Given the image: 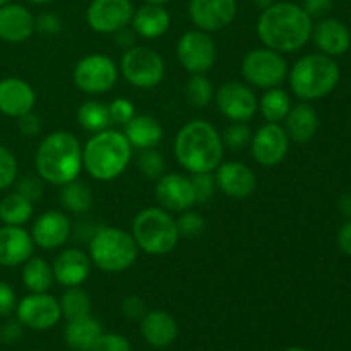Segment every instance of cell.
Segmentation results:
<instances>
[{
  "label": "cell",
  "instance_id": "6da1fadb",
  "mask_svg": "<svg viewBox=\"0 0 351 351\" xmlns=\"http://www.w3.org/2000/svg\"><path fill=\"white\" fill-rule=\"evenodd\" d=\"M312 17L288 0L273 2L261 12L257 21V36L264 47L280 53H293L311 41Z\"/></svg>",
  "mask_w": 351,
  "mask_h": 351
},
{
  "label": "cell",
  "instance_id": "7a4b0ae2",
  "mask_svg": "<svg viewBox=\"0 0 351 351\" xmlns=\"http://www.w3.org/2000/svg\"><path fill=\"white\" fill-rule=\"evenodd\" d=\"M173 154L189 173H213L225 156L221 134L208 120H191L175 136Z\"/></svg>",
  "mask_w": 351,
  "mask_h": 351
},
{
  "label": "cell",
  "instance_id": "3957f363",
  "mask_svg": "<svg viewBox=\"0 0 351 351\" xmlns=\"http://www.w3.org/2000/svg\"><path fill=\"white\" fill-rule=\"evenodd\" d=\"M38 177L47 184L62 187L77 180L82 168V144L69 130H55L41 139L34 154Z\"/></svg>",
  "mask_w": 351,
  "mask_h": 351
},
{
  "label": "cell",
  "instance_id": "277c9868",
  "mask_svg": "<svg viewBox=\"0 0 351 351\" xmlns=\"http://www.w3.org/2000/svg\"><path fill=\"white\" fill-rule=\"evenodd\" d=\"M134 147L125 134L105 129L93 134L82 146V168L98 182H113L123 175L132 161Z\"/></svg>",
  "mask_w": 351,
  "mask_h": 351
},
{
  "label": "cell",
  "instance_id": "5b68a950",
  "mask_svg": "<svg viewBox=\"0 0 351 351\" xmlns=\"http://www.w3.org/2000/svg\"><path fill=\"white\" fill-rule=\"evenodd\" d=\"M341 72L335 58L324 53H308L298 58L288 71L290 89L302 101H315L338 86Z\"/></svg>",
  "mask_w": 351,
  "mask_h": 351
},
{
  "label": "cell",
  "instance_id": "8992f818",
  "mask_svg": "<svg viewBox=\"0 0 351 351\" xmlns=\"http://www.w3.org/2000/svg\"><path fill=\"white\" fill-rule=\"evenodd\" d=\"M88 243L93 266L108 274L123 273L134 266L139 256L132 233L117 226H99Z\"/></svg>",
  "mask_w": 351,
  "mask_h": 351
},
{
  "label": "cell",
  "instance_id": "52a82bcc",
  "mask_svg": "<svg viewBox=\"0 0 351 351\" xmlns=\"http://www.w3.org/2000/svg\"><path fill=\"white\" fill-rule=\"evenodd\" d=\"M132 237L139 250L147 256H167L173 252L180 240L177 219L160 206L144 208L132 221Z\"/></svg>",
  "mask_w": 351,
  "mask_h": 351
},
{
  "label": "cell",
  "instance_id": "ba28073f",
  "mask_svg": "<svg viewBox=\"0 0 351 351\" xmlns=\"http://www.w3.org/2000/svg\"><path fill=\"white\" fill-rule=\"evenodd\" d=\"M120 72L130 86L137 89H153L161 84L167 72L165 58L154 48L134 45L123 51Z\"/></svg>",
  "mask_w": 351,
  "mask_h": 351
},
{
  "label": "cell",
  "instance_id": "9c48e42d",
  "mask_svg": "<svg viewBox=\"0 0 351 351\" xmlns=\"http://www.w3.org/2000/svg\"><path fill=\"white\" fill-rule=\"evenodd\" d=\"M240 71L247 84L264 91L280 88L288 77V64L285 55L267 47L247 51Z\"/></svg>",
  "mask_w": 351,
  "mask_h": 351
},
{
  "label": "cell",
  "instance_id": "30bf717a",
  "mask_svg": "<svg viewBox=\"0 0 351 351\" xmlns=\"http://www.w3.org/2000/svg\"><path fill=\"white\" fill-rule=\"evenodd\" d=\"M120 69L112 57L91 53L82 57L72 71V81L86 95H103L115 88Z\"/></svg>",
  "mask_w": 351,
  "mask_h": 351
},
{
  "label": "cell",
  "instance_id": "8fae6325",
  "mask_svg": "<svg viewBox=\"0 0 351 351\" xmlns=\"http://www.w3.org/2000/svg\"><path fill=\"white\" fill-rule=\"evenodd\" d=\"M218 50L211 34L201 29L185 31L177 43L178 64L189 74H206L216 64Z\"/></svg>",
  "mask_w": 351,
  "mask_h": 351
},
{
  "label": "cell",
  "instance_id": "7c38bea8",
  "mask_svg": "<svg viewBox=\"0 0 351 351\" xmlns=\"http://www.w3.org/2000/svg\"><path fill=\"white\" fill-rule=\"evenodd\" d=\"M219 113L230 122H250L259 112V99L249 84L240 81L225 82L215 93Z\"/></svg>",
  "mask_w": 351,
  "mask_h": 351
},
{
  "label": "cell",
  "instance_id": "4fadbf2b",
  "mask_svg": "<svg viewBox=\"0 0 351 351\" xmlns=\"http://www.w3.org/2000/svg\"><path fill=\"white\" fill-rule=\"evenodd\" d=\"M250 154L254 161L264 168L278 167L285 161L290 151V137L281 123L266 122L252 132Z\"/></svg>",
  "mask_w": 351,
  "mask_h": 351
},
{
  "label": "cell",
  "instance_id": "5bb4252c",
  "mask_svg": "<svg viewBox=\"0 0 351 351\" xmlns=\"http://www.w3.org/2000/svg\"><path fill=\"white\" fill-rule=\"evenodd\" d=\"M17 321L33 331H47L55 328L62 319L58 298L47 293H29L16 305Z\"/></svg>",
  "mask_w": 351,
  "mask_h": 351
},
{
  "label": "cell",
  "instance_id": "9a60e30c",
  "mask_svg": "<svg viewBox=\"0 0 351 351\" xmlns=\"http://www.w3.org/2000/svg\"><path fill=\"white\" fill-rule=\"evenodd\" d=\"M134 5L130 0H91L86 10V23L95 33L115 34L130 26Z\"/></svg>",
  "mask_w": 351,
  "mask_h": 351
},
{
  "label": "cell",
  "instance_id": "2e32d148",
  "mask_svg": "<svg viewBox=\"0 0 351 351\" xmlns=\"http://www.w3.org/2000/svg\"><path fill=\"white\" fill-rule=\"evenodd\" d=\"M237 0H191L189 17L195 29L218 33L228 27L237 17Z\"/></svg>",
  "mask_w": 351,
  "mask_h": 351
},
{
  "label": "cell",
  "instance_id": "e0dca14e",
  "mask_svg": "<svg viewBox=\"0 0 351 351\" xmlns=\"http://www.w3.org/2000/svg\"><path fill=\"white\" fill-rule=\"evenodd\" d=\"M154 197L160 208L168 213H184L194 208L195 194L191 177L182 173H163L156 180Z\"/></svg>",
  "mask_w": 351,
  "mask_h": 351
},
{
  "label": "cell",
  "instance_id": "ac0fdd59",
  "mask_svg": "<svg viewBox=\"0 0 351 351\" xmlns=\"http://www.w3.org/2000/svg\"><path fill=\"white\" fill-rule=\"evenodd\" d=\"M31 239L34 245L43 250L64 247L72 237V221L64 211L50 209L38 216L31 226Z\"/></svg>",
  "mask_w": 351,
  "mask_h": 351
},
{
  "label": "cell",
  "instance_id": "d6986e66",
  "mask_svg": "<svg viewBox=\"0 0 351 351\" xmlns=\"http://www.w3.org/2000/svg\"><path fill=\"white\" fill-rule=\"evenodd\" d=\"M216 187L232 199H247L256 192L257 177L254 170L240 161H221L215 171Z\"/></svg>",
  "mask_w": 351,
  "mask_h": 351
},
{
  "label": "cell",
  "instance_id": "ffe728a7",
  "mask_svg": "<svg viewBox=\"0 0 351 351\" xmlns=\"http://www.w3.org/2000/svg\"><path fill=\"white\" fill-rule=\"evenodd\" d=\"M91 266L93 263L88 252L77 247H71V249L62 250L55 257L51 271H53L55 281L60 287H81L91 274Z\"/></svg>",
  "mask_w": 351,
  "mask_h": 351
},
{
  "label": "cell",
  "instance_id": "44dd1931",
  "mask_svg": "<svg viewBox=\"0 0 351 351\" xmlns=\"http://www.w3.org/2000/svg\"><path fill=\"white\" fill-rule=\"evenodd\" d=\"M36 93L33 86L21 77H5L0 81V113L12 119L33 112Z\"/></svg>",
  "mask_w": 351,
  "mask_h": 351
},
{
  "label": "cell",
  "instance_id": "7402d4cb",
  "mask_svg": "<svg viewBox=\"0 0 351 351\" xmlns=\"http://www.w3.org/2000/svg\"><path fill=\"white\" fill-rule=\"evenodd\" d=\"M34 247L31 233L23 226L3 225L0 228V266H23L33 256Z\"/></svg>",
  "mask_w": 351,
  "mask_h": 351
},
{
  "label": "cell",
  "instance_id": "603a6c76",
  "mask_svg": "<svg viewBox=\"0 0 351 351\" xmlns=\"http://www.w3.org/2000/svg\"><path fill=\"white\" fill-rule=\"evenodd\" d=\"M311 40H314L321 53L329 57L345 55L351 47L350 29L345 23L335 17H322L317 24H314Z\"/></svg>",
  "mask_w": 351,
  "mask_h": 351
},
{
  "label": "cell",
  "instance_id": "cb8c5ba5",
  "mask_svg": "<svg viewBox=\"0 0 351 351\" xmlns=\"http://www.w3.org/2000/svg\"><path fill=\"white\" fill-rule=\"evenodd\" d=\"M34 33V16L19 3L0 7V40L7 43H24Z\"/></svg>",
  "mask_w": 351,
  "mask_h": 351
},
{
  "label": "cell",
  "instance_id": "d4e9b609",
  "mask_svg": "<svg viewBox=\"0 0 351 351\" xmlns=\"http://www.w3.org/2000/svg\"><path fill=\"white\" fill-rule=\"evenodd\" d=\"M141 335L153 348H168L178 338V324L167 311H149L141 319Z\"/></svg>",
  "mask_w": 351,
  "mask_h": 351
},
{
  "label": "cell",
  "instance_id": "484cf974",
  "mask_svg": "<svg viewBox=\"0 0 351 351\" xmlns=\"http://www.w3.org/2000/svg\"><path fill=\"white\" fill-rule=\"evenodd\" d=\"M171 17L170 12L163 5L158 3H144L139 9L134 10L132 26L134 33L144 40H158L170 29Z\"/></svg>",
  "mask_w": 351,
  "mask_h": 351
},
{
  "label": "cell",
  "instance_id": "4316f807",
  "mask_svg": "<svg viewBox=\"0 0 351 351\" xmlns=\"http://www.w3.org/2000/svg\"><path fill=\"white\" fill-rule=\"evenodd\" d=\"M285 122V130H287L290 141L295 143H308L314 139L319 129V115L315 108H312L307 101L298 103L291 106Z\"/></svg>",
  "mask_w": 351,
  "mask_h": 351
},
{
  "label": "cell",
  "instance_id": "83f0119b",
  "mask_svg": "<svg viewBox=\"0 0 351 351\" xmlns=\"http://www.w3.org/2000/svg\"><path fill=\"white\" fill-rule=\"evenodd\" d=\"M123 134L134 149H153L163 139V127L154 117L136 115L123 125Z\"/></svg>",
  "mask_w": 351,
  "mask_h": 351
},
{
  "label": "cell",
  "instance_id": "f1b7e54d",
  "mask_svg": "<svg viewBox=\"0 0 351 351\" xmlns=\"http://www.w3.org/2000/svg\"><path fill=\"white\" fill-rule=\"evenodd\" d=\"M103 328L101 322L91 314L82 315V317L71 319L65 326L64 338L65 343L71 350L74 351H89L95 345L96 339L101 336Z\"/></svg>",
  "mask_w": 351,
  "mask_h": 351
},
{
  "label": "cell",
  "instance_id": "f546056e",
  "mask_svg": "<svg viewBox=\"0 0 351 351\" xmlns=\"http://www.w3.org/2000/svg\"><path fill=\"white\" fill-rule=\"evenodd\" d=\"M21 280L23 285L27 288L29 293H47L53 285V271L51 266L41 257L31 256L26 263L23 264L21 271Z\"/></svg>",
  "mask_w": 351,
  "mask_h": 351
},
{
  "label": "cell",
  "instance_id": "4dcf8cb0",
  "mask_svg": "<svg viewBox=\"0 0 351 351\" xmlns=\"http://www.w3.org/2000/svg\"><path fill=\"white\" fill-rule=\"evenodd\" d=\"M58 201H60L62 208L65 211L79 216L91 211L95 197H93L89 185L77 178V180H72L69 184L62 185L60 192H58Z\"/></svg>",
  "mask_w": 351,
  "mask_h": 351
},
{
  "label": "cell",
  "instance_id": "1f68e13d",
  "mask_svg": "<svg viewBox=\"0 0 351 351\" xmlns=\"http://www.w3.org/2000/svg\"><path fill=\"white\" fill-rule=\"evenodd\" d=\"M34 215V202L19 192H10L0 201V221L10 226H24Z\"/></svg>",
  "mask_w": 351,
  "mask_h": 351
},
{
  "label": "cell",
  "instance_id": "d6a6232c",
  "mask_svg": "<svg viewBox=\"0 0 351 351\" xmlns=\"http://www.w3.org/2000/svg\"><path fill=\"white\" fill-rule=\"evenodd\" d=\"M77 123L89 134L101 132V130L110 129L112 119H110L108 105L98 99H88L82 103L77 110Z\"/></svg>",
  "mask_w": 351,
  "mask_h": 351
},
{
  "label": "cell",
  "instance_id": "836d02e7",
  "mask_svg": "<svg viewBox=\"0 0 351 351\" xmlns=\"http://www.w3.org/2000/svg\"><path fill=\"white\" fill-rule=\"evenodd\" d=\"M291 108V99L285 89L271 88L264 91L259 99V112L269 123H281Z\"/></svg>",
  "mask_w": 351,
  "mask_h": 351
},
{
  "label": "cell",
  "instance_id": "e575fe53",
  "mask_svg": "<svg viewBox=\"0 0 351 351\" xmlns=\"http://www.w3.org/2000/svg\"><path fill=\"white\" fill-rule=\"evenodd\" d=\"M58 304H60L62 317H65L67 321L91 314L93 308L91 298H89L88 291L82 290L81 287L65 288L62 297L58 298Z\"/></svg>",
  "mask_w": 351,
  "mask_h": 351
},
{
  "label": "cell",
  "instance_id": "d590c367",
  "mask_svg": "<svg viewBox=\"0 0 351 351\" xmlns=\"http://www.w3.org/2000/svg\"><path fill=\"white\" fill-rule=\"evenodd\" d=\"M185 98L195 108H206L215 99V88L206 74H192L185 84Z\"/></svg>",
  "mask_w": 351,
  "mask_h": 351
},
{
  "label": "cell",
  "instance_id": "8d00e7d4",
  "mask_svg": "<svg viewBox=\"0 0 351 351\" xmlns=\"http://www.w3.org/2000/svg\"><path fill=\"white\" fill-rule=\"evenodd\" d=\"M137 170L141 171V175L149 180H158L161 175L165 173V158L158 153L156 149H143L139 151V156H137Z\"/></svg>",
  "mask_w": 351,
  "mask_h": 351
},
{
  "label": "cell",
  "instance_id": "74e56055",
  "mask_svg": "<svg viewBox=\"0 0 351 351\" xmlns=\"http://www.w3.org/2000/svg\"><path fill=\"white\" fill-rule=\"evenodd\" d=\"M252 130L245 122H232L221 134L223 146L230 147L232 151H240L250 146Z\"/></svg>",
  "mask_w": 351,
  "mask_h": 351
},
{
  "label": "cell",
  "instance_id": "f35d334b",
  "mask_svg": "<svg viewBox=\"0 0 351 351\" xmlns=\"http://www.w3.org/2000/svg\"><path fill=\"white\" fill-rule=\"evenodd\" d=\"M19 175V165L16 156L7 146L0 144V191L12 187Z\"/></svg>",
  "mask_w": 351,
  "mask_h": 351
},
{
  "label": "cell",
  "instance_id": "ab89813d",
  "mask_svg": "<svg viewBox=\"0 0 351 351\" xmlns=\"http://www.w3.org/2000/svg\"><path fill=\"white\" fill-rule=\"evenodd\" d=\"M177 228L180 233V239H195V237L202 235L206 230V221L197 211H189L180 213L177 218Z\"/></svg>",
  "mask_w": 351,
  "mask_h": 351
},
{
  "label": "cell",
  "instance_id": "60d3db41",
  "mask_svg": "<svg viewBox=\"0 0 351 351\" xmlns=\"http://www.w3.org/2000/svg\"><path fill=\"white\" fill-rule=\"evenodd\" d=\"M192 187H194L195 202L197 204H206L213 199L216 192L215 173H194L191 177Z\"/></svg>",
  "mask_w": 351,
  "mask_h": 351
},
{
  "label": "cell",
  "instance_id": "b9f144b4",
  "mask_svg": "<svg viewBox=\"0 0 351 351\" xmlns=\"http://www.w3.org/2000/svg\"><path fill=\"white\" fill-rule=\"evenodd\" d=\"M108 112L112 123L122 127L137 115L136 106L129 98H115L112 103H108Z\"/></svg>",
  "mask_w": 351,
  "mask_h": 351
},
{
  "label": "cell",
  "instance_id": "7bdbcfd3",
  "mask_svg": "<svg viewBox=\"0 0 351 351\" xmlns=\"http://www.w3.org/2000/svg\"><path fill=\"white\" fill-rule=\"evenodd\" d=\"M89 351H132L130 341L119 332H101Z\"/></svg>",
  "mask_w": 351,
  "mask_h": 351
},
{
  "label": "cell",
  "instance_id": "ee69618b",
  "mask_svg": "<svg viewBox=\"0 0 351 351\" xmlns=\"http://www.w3.org/2000/svg\"><path fill=\"white\" fill-rule=\"evenodd\" d=\"M45 182L41 180L40 177L36 175H24L23 178L16 180V191L19 194H23L24 197H27L29 201L36 202L43 197L45 192Z\"/></svg>",
  "mask_w": 351,
  "mask_h": 351
},
{
  "label": "cell",
  "instance_id": "f6af8a7d",
  "mask_svg": "<svg viewBox=\"0 0 351 351\" xmlns=\"http://www.w3.org/2000/svg\"><path fill=\"white\" fill-rule=\"evenodd\" d=\"M120 311H122V314L125 315L129 321H141V319L146 315L147 307L146 302H144L143 298L137 297V295H129V297L123 298L122 304H120Z\"/></svg>",
  "mask_w": 351,
  "mask_h": 351
},
{
  "label": "cell",
  "instance_id": "bcb514c9",
  "mask_svg": "<svg viewBox=\"0 0 351 351\" xmlns=\"http://www.w3.org/2000/svg\"><path fill=\"white\" fill-rule=\"evenodd\" d=\"M34 31L48 36H55L62 31V19L55 12H43L34 17Z\"/></svg>",
  "mask_w": 351,
  "mask_h": 351
},
{
  "label": "cell",
  "instance_id": "7dc6e473",
  "mask_svg": "<svg viewBox=\"0 0 351 351\" xmlns=\"http://www.w3.org/2000/svg\"><path fill=\"white\" fill-rule=\"evenodd\" d=\"M17 298L16 291L9 283L0 280V317H7L12 312H16Z\"/></svg>",
  "mask_w": 351,
  "mask_h": 351
},
{
  "label": "cell",
  "instance_id": "c3c4849f",
  "mask_svg": "<svg viewBox=\"0 0 351 351\" xmlns=\"http://www.w3.org/2000/svg\"><path fill=\"white\" fill-rule=\"evenodd\" d=\"M17 120V129H19V132L23 134V136L26 137H34L40 134L41 130V120L40 117L36 115V113L29 112L26 113V115L19 117Z\"/></svg>",
  "mask_w": 351,
  "mask_h": 351
},
{
  "label": "cell",
  "instance_id": "681fc988",
  "mask_svg": "<svg viewBox=\"0 0 351 351\" xmlns=\"http://www.w3.org/2000/svg\"><path fill=\"white\" fill-rule=\"evenodd\" d=\"M302 9H304L312 19H314V17L322 19V17L332 9V0H304Z\"/></svg>",
  "mask_w": 351,
  "mask_h": 351
},
{
  "label": "cell",
  "instance_id": "f907efd6",
  "mask_svg": "<svg viewBox=\"0 0 351 351\" xmlns=\"http://www.w3.org/2000/svg\"><path fill=\"white\" fill-rule=\"evenodd\" d=\"M23 328L19 321H10L7 324H3V328L0 329V339L5 343H16L17 339H21L23 336Z\"/></svg>",
  "mask_w": 351,
  "mask_h": 351
},
{
  "label": "cell",
  "instance_id": "816d5d0a",
  "mask_svg": "<svg viewBox=\"0 0 351 351\" xmlns=\"http://www.w3.org/2000/svg\"><path fill=\"white\" fill-rule=\"evenodd\" d=\"M113 36H115V45H117V47L123 48V51H125V50H129V48H132L134 45H136V36H137V34L134 33L132 27L127 26V27H123V29L117 31V33L113 34Z\"/></svg>",
  "mask_w": 351,
  "mask_h": 351
},
{
  "label": "cell",
  "instance_id": "f5cc1de1",
  "mask_svg": "<svg viewBox=\"0 0 351 351\" xmlns=\"http://www.w3.org/2000/svg\"><path fill=\"white\" fill-rule=\"evenodd\" d=\"M338 245L343 254L351 257V219L345 223L338 232Z\"/></svg>",
  "mask_w": 351,
  "mask_h": 351
},
{
  "label": "cell",
  "instance_id": "db71d44e",
  "mask_svg": "<svg viewBox=\"0 0 351 351\" xmlns=\"http://www.w3.org/2000/svg\"><path fill=\"white\" fill-rule=\"evenodd\" d=\"M338 208L339 211L343 213L345 216H351V194H343L341 197H339V202H338Z\"/></svg>",
  "mask_w": 351,
  "mask_h": 351
},
{
  "label": "cell",
  "instance_id": "11a10c76",
  "mask_svg": "<svg viewBox=\"0 0 351 351\" xmlns=\"http://www.w3.org/2000/svg\"><path fill=\"white\" fill-rule=\"evenodd\" d=\"M273 2H274V0H256V3H257V5H259L263 10L267 9V7H269Z\"/></svg>",
  "mask_w": 351,
  "mask_h": 351
},
{
  "label": "cell",
  "instance_id": "9f6ffc18",
  "mask_svg": "<svg viewBox=\"0 0 351 351\" xmlns=\"http://www.w3.org/2000/svg\"><path fill=\"white\" fill-rule=\"evenodd\" d=\"M29 3H34V5H45V3H50L53 0H27Z\"/></svg>",
  "mask_w": 351,
  "mask_h": 351
},
{
  "label": "cell",
  "instance_id": "6f0895ef",
  "mask_svg": "<svg viewBox=\"0 0 351 351\" xmlns=\"http://www.w3.org/2000/svg\"><path fill=\"white\" fill-rule=\"evenodd\" d=\"M146 3H158V5H165L167 2H170V0H144Z\"/></svg>",
  "mask_w": 351,
  "mask_h": 351
},
{
  "label": "cell",
  "instance_id": "680465c9",
  "mask_svg": "<svg viewBox=\"0 0 351 351\" xmlns=\"http://www.w3.org/2000/svg\"><path fill=\"white\" fill-rule=\"evenodd\" d=\"M285 351H308V350L302 348V346H290V348H287Z\"/></svg>",
  "mask_w": 351,
  "mask_h": 351
},
{
  "label": "cell",
  "instance_id": "91938a15",
  "mask_svg": "<svg viewBox=\"0 0 351 351\" xmlns=\"http://www.w3.org/2000/svg\"><path fill=\"white\" fill-rule=\"evenodd\" d=\"M10 2H12V0H0V7L7 5V3H10Z\"/></svg>",
  "mask_w": 351,
  "mask_h": 351
},
{
  "label": "cell",
  "instance_id": "94428289",
  "mask_svg": "<svg viewBox=\"0 0 351 351\" xmlns=\"http://www.w3.org/2000/svg\"><path fill=\"white\" fill-rule=\"evenodd\" d=\"M274 2H280V0H274Z\"/></svg>",
  "mask_w": 351,
  "mask_h": 351
}]
</instances>
